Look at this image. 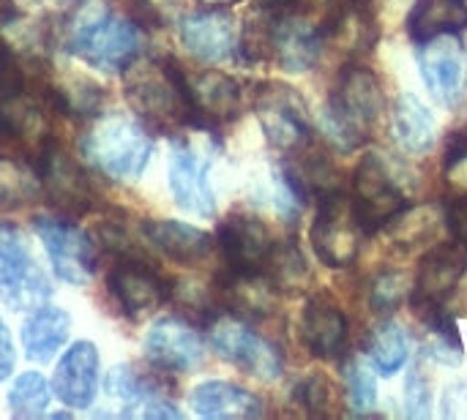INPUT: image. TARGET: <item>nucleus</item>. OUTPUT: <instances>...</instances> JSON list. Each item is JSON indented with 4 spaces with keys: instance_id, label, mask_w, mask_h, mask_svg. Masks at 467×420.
Listing matches in <instances>:
<instances>
[{
    "instance_id": "obj_6",
    "label": "nucleus",
    "mask_w": 467,
    "mask_h": 420,
    "mask_svg": "<svg viewBox=\"0 0 467 420\" xmlns=\"http://www.w3.org/2000/svg\"><path fill=\"white\" fill-rule=\"evenodd\" d=\"M213 150L205 145V139L178 137L172 139L170 150V189L175 202L200 216L208 219L216 210V197L211 189V159Z\"/></svg>"
},
{
    "instance_id": "obj_28",
    "label": "nucleus",
    "mask_w": 467,
    "mask_h": 420,
    "mask_svg": "<svg viewBox=\"0 0 467 420\" xmlns=\"http://www.w3.org/2000/svg\"><path fill=\"white\" fill-rule=\"evenodd\" d=\"M408 27L416 41L460 33L467 27V0H416Z\"/></svg>"
},
{
    "instance_id": "obj_21",
    "label": "nucleus",
    "mask_w": 467,
    "mask_h": 420,
    "mask_svg": "<svg viewBox=\"0 0 467 420\" xmlns=\"http://www.w3.org/2000/svg\"><path fill=\"white\" fill-rule=\"evenodd\" d=\"M145 355L172 372H186L202 364V342L183 320H159L145 336Z\"/></svg>"
},
{
    "instance_id": "obj_35",
    "label": "nucleus",
    "mask_w": 467,
    "mask_h": 420,
    "mask_svg": "<svg viewBox=\"0 0 467 420\" xmlns=\"http://www.w3.org/2000/svg\"><path fill=\"white\" fill-rule=\"evenodd\" d=\"M104 391L109 399L126 405L129 410L137 407L140 402H150V391H153V383L145 380L137 369L131 366H115L109 374H107V383H104Z\"/></svg>"
},
{
    "instance_id": "obj_45",
    "label": "nucleus",
    "mask_w": 467,
    "mask_h": 420,
    "mask_svg": "<svg viewBox=\"0 0 467 420\" xmlns=\"http://www.w3.org/2000/svg\"><path fill=\"white\" fill-rule=\"evenodd\" d=\"M142 415H145V418H181V413H178L167 399H150V402L142 407Z\"/></svg>"
},
{
    "instance_id": "obj_41",
    "label": "nucleus",
    "mask_w": 467,
    "mask_h": 420,
    "mask_svg": "<svg viewBox=\"0 0 467 420\" xmlns=\"http://www.w3.org/2000/svg\"><path fill=\"white\" fill-rule=\"evenodd\" d=\"M446 183L460 191L467 194V134H457L454 142L449 145L446 150Z\"/></svg>"
},
{
    "instance_id": "obj_30",
    "label": "nucleus",
    "mask_w": 467,
    "mask_h": 420,
    "mask_svg": "<svg viewBox=\"0 0 467 420\" xmlns=\"http://www.w3.org/2000/svg\"><path fill=\"white\" fill-rule=\"evenodd\" d=\"M394 131L397 139L405 150L410 153H424L435 145L438 137V126L432 112L427 109V104L413 96V93H402L397 98V109H394Z\"/></svg>"
},
{
    "instance_id": "obj_5",
    "label": "nucleus",
    "mask_w": 467,
    "mask_h": 420,
    "mask_svg": "<svg viewBox=\"0 0 467 420\" xmlns=\"http://www.w3.org/2000/svg\"><path fill=\"white\" fill-rule=\"evenodd\" d=\"M44 128V101L33 93L16 55L8 46H0V137L44 145L49 139Z\"/></svg>"
},
{
    "instance_id": "obj_1",
    "label": "nucleus",
    "mask_w": 467,
    "mask_h": 420,
    "mask_svg": "<svg viewBox=\"0 0 467 420\" xmlns=\"http://www.w3.org/2000/svg\"><path fill=\"white\" fill-rule=\"evenodd\" d=\"M126 98L137 115L161 128L181 126L194 115L186 77L156 57H134L126 66Z\"/></svg>"
},
{
    "instance_id": "obj_29",
    "label": "nucleus",
    "mask_w": 467,
    "mask_h": 420,
    "mask_svg": "<svg viewBox=\"0 0 467 420\" xmlns=\"http://www.w3.org/2000/svg\"><path fill=\"white\" fill-rule=\"evenodd\" d=\"M222 292L227 306L241 317H265L274 312L276 303V287L268 276H263V271L260 273L233 271V276L222 284Z\"/></svg>"
},
{
    "instance_id": "obj_20",
    "label": "nucleus",
    "mask_w": 467,
    "mask_h": 420,
    "mask_svg": "<svg viewBox=\"0 0 467 420\" xmlns=\"http://www.w3.org/2000/svg\"><path fill=\"white\" fill-rule=\"evenodd\" d=\"M99 385V350L90 342H77L66 350L55 369V394L63 405L85 410L96 399Z\"/></svg>"
},
{
    "instance_id": "obj_27",
    "label": "nucleus",
    "mask_w": 467,
    "mask_h": 420,
    "mask_svg": "<svg viewBox=\"0 0 467 420\" xmlns=\"http://www.w3.org/2000/svg\"><path fill=\"white\" fill-rule=\"evenodd\" d=\"M304 342L317 358H334L339 355L345 336H348V323L342 312L326 301H312L304 312Z\"/></svg>"
},
{
    "instance_id": "obj_11",
    "label": "nucleus",
    "mask_w": 467,
    "mask_h": 420,
    "mask_svg": "<svg viewBox=\"0 0 467 420\" xmlns=\"http://www.w3.org/2000/svg\"><path fill=\"white\" fill-rule=\"evenodd\" d=\"M268 142L279 150H298L309 139V112L298 90L282 82H265L254 101Z\"/></svg>"
},
{
    "instance_id": "obj_23",
    "label": "nucleus",
    "mask_w": 467,
    "mask_h": 420,
    "mask_svg": "<svg viewBox=\"0 0 467 420\" xmlns=\"http://www.w3.org/2000/svg\"><path fill=\"white\" fill-rule=\"evenodd\" d=\"M189 82V93H192V107L194 115L211 118L216 123L222 120H233L241 109V85L222 74V71H205Z\"/></svg>"
},
{
    "instance_id": "obj_15",
    "label": "nucleus",
    "mask_w": 467,
    "mask_h": 420,
    "mask_svg": "<svg viewBox=\"0 0 467 420\" xmlns=\"http://www.w3.org/2000/svg\"><path fill=\"white\" fill-rule=\"evenodd\" d=\"M183 46L208 63H219L235 55L238 49V27L235 16L224 8H202L186 14L178 25Z\"/></svg>"
},
{
    "instance_id": "obj_9",
    "label": "nucleus",
    "mask_w": 467,
    "mask_h": 420,
    "mask_svg": "<svg viewBox=\"0 0 467 420\" xmlns=\"http://www.w3.org/2000/svg\"><path fill=\"white\" fill-rule=\"evenodd\" d=\"M268 36L271 55L287 71H306L317 63L326 33L323 19H315L306 11H298L296 3L285 8H268Z\"/></svg>"
},
{
    "instance_id": "obj_14",
    "label": "nucleus",
    "mask_w": 467,
    "mask_h": 420,
    "mask_svg": "<svg viewBox=\"0 0 467 420\" xmlns=\"http://www.w3.org/2000/svg\"><path fill=\"white\" fill-rule=\"evenodd\" d=\"M419 66L432 98H438L443 107H454L462 98L467 85V57L462 44L451 33L424 41V49L419 52Z\"/></svg>"
},
{
    "instance_id": "obj_31",
    "label": "nucleus",
    "mask_w": 467,
    "mask_h": 420,
    "mask_svg": "<svg viewBox=\"0 0 467 420\" xmlns=\"http://www.w3.org/2000/svg\"><path fill=\"white\" fill-rule=\"evenodd\" d=\"M41 194V175L25 161L0 156V210H14L36 202Z\"/></svg>"
},
{
    "instance_id": "obj_34",
    "label": "nucleus",
    "mask_w": 467,
    "mask_h": 420,
    "mask_svg": "<svg viewBox=\"0 0 467 420\" xmlns=\"http://www.w3.org/2000/svg\"><path fill=\"white\" fill-rule=\"evenodd\" d=\"M265 268H268V279L274 282L276 290H298L309 276L306 262H304L301 251L293 243L274 246L271 254H268Z\"/></svg>"
},
{
    "instance_id": "obj_3",
    "label": "nucleus",
    "mask_w": 467,
    "mask_h": 420,
    "mask_svg": "<svg viewBox=\"0 0 467 420\" xmlns=\"http://www.w3.org/2000/svg\"><path fill=\"white\" fill-rule=\"evenodd\" d=\"M383 87L378 77L364 66H348L339 77L337 96L326 109L320 126L339 150H353L364 142L369 126L383 112Z\"/></svg>"
},
{
    "instance_id": "obj_24",
    "label": "nucleus",
    "mask_w": 467,
    "mask_h": 420,
    "mask_svg": "<svg viewBox=\"0 0 467 420\" xmlns=\"http://www.w3.org/2000/svg\"><path fill=\"white\" fill-rule=\"evenodd\" d=\"M145 238L150 241L153 249H159L161 254L183 265L200 262L213 249V241L208 232L183 221H148Z\"/></svg>"
},
{
    "instance_id": "obj_48",
    "label": "nucleus",
    "mask_w": 467,
    "mask_h": 420,
    "mask_svg": "<svg viewBox=\"0 0 467 420\" xmlns=\"http://www.w3.org/2000/svg\"><path fill=\"white\" fill-rule=\"evenodd\" d=\"M205 8H224V5H233V3H238V0H200Z\"/></svg>"
},
{
    "instance_id": "obj_44",
    "label": "nucleus",
    "mask_w": 467,
    "mask_h": 420,
    "mask_svg": "<svg viewBox=\"0 0 467 420\" xmlns=\"http://www.w3.org/2000/svg\"><path fill=\"white\" fill-rule=\"evenodd\" d=\"M14 342H11V333L5 328V323L0 320V380H5L11 372H14Z\"/></svg>"
},
{
    "instance_id": "obj_8",
    "label": "nucleus",
    "mask_w": 467,
    "mask_h": 420,
    "mask_svg": "<svg viewBox=\"0 0 467 420\" xmlns=\"http://www.w3.org/2000/svg\"><path fill=\"white\" fill-rule=\"evenodd\" d=\"M49 282L14 230L0 227V301L11 312H36L49 298Z\"/></svg>"
},
{
    "instance_id": "obj_4",
    "label": "nucleus",
    "mask_w": 467,
    "mask_h": 420,
    "mask_svg": "<svg viewBox=\"0 0 467 420\" xmlns=\"http://www.w3.org/2000/svg\"><path fill=\"white\" fill-rule=\"evenodd\" d=\"M153 153V139L148 128L120 112L99 118L85 137V156L107 178L134 180L142 175Z\"/></svg>"
},
{
    "instance_id": "obj_39",
    "label": "nucleus",
    "mask_w": 467,
    "mask_h": 420,
    "mask_svg": "<svg viewBox=\"0 0 467 420\" xmlns=\"http://www.w3.org/2000/svg\"><path fill=\"white\" fill-rule=\"evenodd\" d=\"M296 396H298V402H301L309 413L326 415L328 407H331V402H334V388H331V383H328L323 374H312L309 380H304V383L298 385Z\"/></svg>"
},
{
    "instance_id": "obj_42",
    "label": "nucleus",
    "mask_w": 467,
    "mask_h": 420,
    "mask_svg": "<svg viewBox=\"0 0 467 420\" xmlns=\"http://www.w3.org/2000/svg\"><path fill=\"white\" fill-rule=\"evenodd\" d=\"M405 396H408V415L410 418H430L432 391H430V383L419 372H410L408 385H405Z\"/></svg>"
},
{
    "instance_id": "obj_43",
    "label": "nucleus",
    "mask_w": 467,
    "mask_h": 420,
    "mask_svg": "<svg viewBox=\"0 0 467 420\" xmlns=\"http://www.w3.org/2000/svg\"><path fill=\"white\" fill-rule=\"evenodd\" d=\"M449 230L454 232V238L467 246V194L451 202L449 208Z\"/></svg>"
},
{
    "instance_id": "obj_18",
    "label": "nucleus",
    "mask_w": 467,
    "mask_h": 420,
    "mask_svg": "<svg viewBox=\"0 0 467 420\" xmlns=\"http://www.w3.org/2000/svg\"><path fill=\"white\" fill-rule=\"evenodd\" d=\"M41 189H47L49 200L63 210H85L90 202V183L79 164L52 139L41 148Z\"/></svg>"
},
{
    "instance_id": "obj_22",
    "label": "nucleus",
    "mask_w": 467,
    "mask_h": 420,
    "mask_svg": "<svg viewBox=\"0 0 467 420\" xmlns=\"http://www.w3.org/2000/svg\"><path fill=\"white\" fill-rule=\"evenodd\" d=\"M323 33L348 52H364L375 41V19L364 0H337L323 16Z\"/></svg>"
},
{
    "instance_id": "obj_33",
    "label": "nucleus",
    "mask_w": 467,
    "mask_h": 420,
    "mask_svg": "<svg viewBox=\"0 0 467 420\" xmlns=\"http://www.w3.org/2000/svg\"><path fill=\"white\" fill-rule=\"evenodd\" d=\"M8 405H11V413L16 418H38V415H44V410L49 407V385H47V380L38 372H25L11 385Z\"/></svg>"
},
{
    "instance_id": "obj_10",
    "label": "nucleus",
    "mask_w": 467,
    "mask_h": 420,
    "mask_svg": "<svg viewBox=\"0 0 467 420\" xmlns=\"http://www.w3.org/2000/svg\"><path fill=\"white\" fill-rule=\"evenodd\" d=\"M208 336H211L213 350L224 361H230L238 369L254 374L257 380H276L282 374L279 350L271 342H265L263 336H257L244 320L219 317V320L211 323Z\"/></svg>"
},
{
    "instance_id": "obj_19",
    "label": "nucleus",
    "mask_w": 467,
    "mask_h": 420,
    "mask_svg": "<svg viewBox=\"0 0 467 420\" xmlns=\"http://www.w3.org/2000/svg\"><path fill=\"white\" fill-rule=\"evenodd\" d=\"M219 243L230 268L238 273H260L274 249L265 224L252 216H230L219 230Z\"/></svg>"
},
{
    "instance_id": "obj_38",
    "label": "nucleus",
    "mask_w": 467,
    "mask_h": 420,
    "mask_svg": "<svg viewBox=\"0 0 467 420\" xmlns=\"http://www.w3.org/2000/svg\"><path fill=\"white\" fill-rule=\"evenodd\" d=\"M60 98H63V109L74 115H93L101 104V87L93 85L90 79H74L71 85L63 87Z\"/></svg>"
},
{
    "instance_id": "obj_47",
    "label": "nucleus",
    "mask_w": 467,
    "mask_h": 420,
    "mask_svg": "<svg viewBox=\"0 0 467 420\" xmlns=\"http://www.w3.org/2000/svg\"><path fill=\"white\" fill-rule=\"evenodd\" d=\"M145 8H150V11H164V8H170V5H175V0H140Z\"/></svg>"
},
{
    "instance_id": "obj_13",
    "label": "nucleus",
    "mask_w": 467,
    "mask_h": 420,
    "mask_svg": "<svg viewBox=\"0 0 467 420\" xmlns=\"http://www.w3.org/2000/svg\"><path fill=\"white\" fill-rule=\"evenodd\" d=\"M33 227H36V235L41 238V243L49 254L55 273L63 282L85 284L93 276L96 254H93L88 235H82L77 227H71L60 219H49V216H38L33 221Z\"/></svg>"
},
{
    "instance_id": "obj_2",
    "label": "nucleus",
    "mask_w": 467,
    "mask_h": 420,
    "mask_svg": "<svg viewBox=\"0 0 467 420\" xmlns=\"http://www.w3.org/2000/svg\"><path fill=\"white\" fill-rule=\"evenodd\" d=\"M68 49L85 63L101 71L126 68L140 52L137 27L104 8L101 3H85L68 22Z\"/></svg>"
},
{
    "instance_id": "obj_40",
    "label": "nucleus",
    "mask_w": 467,
    "mask_h": 420,
    "mask_svg": "<svg viewBox=\"0 0 467 420\" xmlns=\"http://www.w3.org/2000/svg\"><path fill=\"white\" fill-rule=\"evenodd\" d=\"M405 290H408V282H405L402 273H383L375 282V287H372V306H375V312L397 309L405 301Z\"/></svg>"
},
{
    "instance_id": "obj_36",
    "label": "nucleus",
    "mask_w": 467,
    "mask_h": 420,
    "mask_svg": "<svg viewBox=\"0 0 467 420\" xmlns=\"http://www.w3.org/2000/svg\"><path fill=\"white\" fill-rule=\"evenodd\" d=\"M435 232V213L432 208H416V210H400L391 219V235L402 246H413L427 241Z\"/></svg>"
},
{
    "instance_id": "obj_26",
    "label": "nucleus",
    "mask_w": 467,
    "mask_h": 420,
    "mask_svg": "<svg viewBox=\"0 0 467 420\" xmlns=\"http://www.w3.org/2000/svg\"><path fill=\"white\" fill-rule=\"evenodd\" d=\"M189 402L202 418H254L263 413L257 396L233 383H202L192 391Z\"/></svg>"
},
{
    "instance_id": "obj_49",
    "label": "nucleus",
    "mask_w": 467,
    "mask_h": 420,
    "mask_svg": "<svg viewBox=\"0 0 467 420\" xmlns=\"http://www.w3.org/2000/svg\"><path fill=\"white\" fill-rule=\"evenodd\" d=\"M263 3H265V8H285V5H293L298 0H263Z\"/></svg>"
},
{
    "instance_id": "obj_7",
    "label": "nucleus",
    "mask_w": 467,
    "mask_h": 420,
    "mask_svg": "<svg viewBox=\"0 0 467 420\" xmlns=\"http://www.w3.org/2000/svg\"><path fill=\"white\" fill-rule=\"evenodd\" d=\"M361 235L364 230L348 194L342 189L320 194L317 216L312 224V246L317 257L331 268H345L356 260Z\"/></svg>"
},
{
    "instance_id": "obj_46",
    "label": "nucleus",
    "mask_w": 467,
    "mask_h": 420,
    "mask_svg": "<svg viewBox=\"0 0 467 420\" xmlns=\"http://www.w3.org/2000/svg\"><path fill=\"white\" fill-rule=\"evenodd\" d=\"M14 16H16V5H14V0H0V27H5Z\"/></svg>"
},
{
    "instance_id": "obj_17",
    "label": "nucleus",
    "mask_w": 467,
    "mask_h": 420,
    "mask_svg": "<svg viewBox=\"0 0 467 420\" xmlns=\"http://www.w3.org/2000/svg\"><path fill=\"white\" fill-rule=\"evenodd\" d=\"M109 292L126 314L142 317L164 306L170 298V284L153 268L129 257L109 273Z\"/></svg>"
},
{
    "instance_id": "obj_37",
    "label": "nucleus",
    "mask_w": 467,
    "mask_h": 420,
    "mask_svg": "<svg viewBox=\"0 0 467 420\" xmlns=\"http://www.w3.org/2000/svg\"><path fill=\"white\" fill-rule=\"evenodd\" d=\"M348 374V394H350V405L356 413H369L378 405V385L372 372L364 364H348L345 366Z\"/></svg>"
},
{
    "instance_id": "obj_25",
    "label": "nucleus",
    "mask_w": 467,
    "mask_h": 420,
    "mask_svg": "<svg viewBox=\"0 0 467 420\" xmlns=\"http://www.w3.org/2000/svg\"><path fill=\"white\" fill-rule=\"evenodd\" d=\"M68 331H71V317L63 309L38 306L36 314L22 328L25 358L36 361V364H47L52 355H57L63 350Z\"/></svg>"
},
{
    "instance_id": "obj_32",
    "label": "nucleus",
    "mask_w": 467,
    "mask_h": 420,
    "mask_svg": "<svg viewBox=\"0 0 467 420\" xmlns=\"http://www.w3.org/2000/svg\"><path fill=\"white\" fill-rule=\"evenodd\" d=\"M367 350H369V361L380 374H397L410 355V339L402 325L383 323L372 331Z\"/></svg>"
},
{
    "instance_id": "obj_16",
    "label": "nucleus",
    "mask_w": 467,
    "mask_h": 420,
    "mask_svg": "<svg viewBox=\"0 0 467 420\" xmlns=\"http://www.w3.org/2000/svg\"><path fill=\"white\" fill-rule=\"evenodd\" d=\"M465 265L467 257L460 241L457 243H441V246H435L421 260V271H419L416 292H413V306L419 312L443 306V301L460 284V279L465 273Z\"/></svg>"
},
{
    "instance_id": "obj_12",
    "label": "nucleus",
    "mask_w": 467,
    "mask_h": 420,
    "mask_svg": "<svg viewBox=\"0 0 467 420\" xmlns=\"http://www.w3.org/2000/svg\"><path fill=\"white\" fill-rule=\"evenodd\" d=\"M353 210L364 232H375L386 227L400 210H405V194L391 180L386 164L378 156L361 159L353 180Z\"/></svg>"
}]
</instances>
